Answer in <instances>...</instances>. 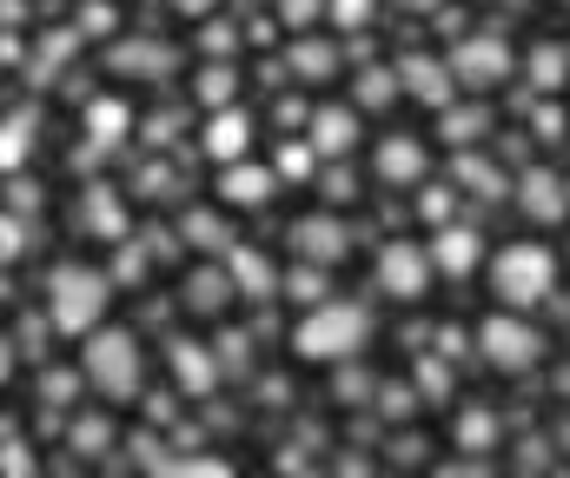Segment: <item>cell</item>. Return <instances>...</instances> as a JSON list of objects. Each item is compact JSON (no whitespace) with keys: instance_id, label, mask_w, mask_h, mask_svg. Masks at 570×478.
Listing matches in <instances>:
<instances>
[{"instance_id":"obj_43","label":"cell","mask_w":570,"mask_h":478,"mask_svg":"<svg viewBox=\"0 0 570 478\" xmlns=\"http://www.w3.org/2000/svg\"><path fill=\"white\" fill-rule=\"evenodd\" d=\"M379 412L385 419H412L419 412V386H379Z\"/></svg>"},{"instance_id":"obj_7","label":"cell","mask_w":570,"mask_h":478,"mask_svg":"<svg viewBox=\"0 0 570 478\" xmlns=\"http://www.w3.org/2000/svg\"><path fill=\"white\" fill-rule=\"evenodd\" d=\"M431 280H438V260H431V246L419 240H385L379 246V293H392V300H425Z\"/></svg>"},{"instance_id":"obj_26","label":"cell","mask_w":570,"mask_h":478,"mask_svg":"<svg viewBox=\"0 0 570 478\" xmlns=\"http://www.w3.org/2000/svg\"><path fill=\"white\" fill-rule=\"evenodd\" d=\"M193 100L213 114V107H233L239 100V60H206L199 74H193Z\"/></svg>"},{"instance_id":"obj_44","label":"cell","mask_w":570,"mask_h":478,"mask_svg":"<svg viewBox=\"0 0 570 478\" xmlns=\"http://www.w3.org/2000/svg\"><path fill=\"white\" fill-rule=\"evenodd\" d=\"M134 193H140V199H166V193H173V166H166V159H153V166H140Z\"/></svg>"},{"instance_id":"obj_31","label":"cell","mask_w":570,"mask_h":478,"mask_svg":"<svg viewBox=\"0 0 570 478\" xmlns=\"http://www.w3.org/2000/svg\"><path fill=\"white\" fill-rule=\"evenodd\" d=\"M114 67H120V74H153V80H166V74H173V47H159V40H127V47H114Z\"/></svg>"},{"instance_id":"obj_16","label":"cell","mask_w":570,"mask_h":478,"mask_svg":"<svg viewBox=\"0 0 570 478\" xmlns=\"http://www.w3.org/2000/svg\"><path fill=\"white\" fill-rule=\"evenodd\" d=\"M226 300H239V280H233V266H226V260H219V266H213V260H206V266H193V273H186V286H179V306H186L193 319H219V313H226Z\"/></svg>"},{"instance_id":"obj_6","label":"cell","mask_w":570,"mask_h":478,"mask_svg":"<svg viewBox=\"0 0 570 478\" xmlns=\"http://www.w3.org/2000/svg\"><path fill=\"white\" fill-rule=\"evenodd\" d=\"M451 74H458V87L491 94L498 80L518 74V53H511L504 33H458V40H451Z\"/></svg>"},{"instance_id":"obj_53","label":"cell","mask_w":570,"mask_h":478,"mask_svg":"<svg viewBox=\"0 0 570 478\" xmlns=\"http://www.w3.org/2000/svg\"><path fill=\"white\" fill-rule=\"evenodd\" d=\"M7 206H27V213H33V206H40V186H33V179H20V173H13V193H7Z\"/></svg>"},{"instance_id":"obj_52","label":"cell","mask_w":570,"mask_h":478,"mask_svg":"<svg viewBox=\"0 0 570 478\" xmlns=\"http://www.w3.org/2000/svg\"><path fill=\"white\" fill-rule=\"evenodd\" d=\"M173 127H179V114H153V120H146V140H153V147H166V140H173Z\"/></svg>"},{"instance_id":"obj_34","label":"cell","mask_w":570,"mask_h":478,"mask_svg":"<svg viewBox=\"0 0 570 478\" xmlns=\"http://www.w3.org/2000/svg\"><path fill=\"white\" fill-rule=\"evenodd\" d=\"M318 199H325V206H352V199H358V173L338 166V159H325V166H318Z\"/></svg>"},{"instance_id":"obj_2","label":"cell","mask_w":570,"mask_h":478,"mask_svg":"<svg viewBox=\"0 0 570 478\" xmlns=\"http://www.w3.org/2000/svg\"><path fill=\"white\" fill-rule=\"evenodd\" d=\"M365 339H372V313L358 300H318V306H305V319L292 325V359L338 365V359H358Z\"/></svg>"},{"instance_id":"obj_33","label":"cell","mask_w":570,"mask_h":478,"mask_svg":"<svg viewBox=\"0 0 570 478\" xmlns=\"http://www.w3.org/2000/svg\"><path fill=\"white\" fill-rule=\"evenodd\" d=\"M273 166H279V179H292V186H298V179H318L325 154H318L312 140H285L279 154H273Z\"/></svg>"},{"instance_id":"obj_35","label":"cell","mask_w":570,"mask_h":478,"mask_svg":"<svg viewBox=\"0 0 570 478\" xmlns=\"http://www.w3.org/2000/svg\"><path fill=\"white\" fill-rule=\"evenodd\" d=\"M325 20H332L338 33H372V20H379V0H325Z\"/></svg>"},{"instance_id":"obj_46","label":"cell","mask_w":570,"mask_h":478,"mask_svg":"<svg viewBox=\"0 0 570 478\" xmlns=\"http://www.w3.org/2000/svg\"><path fill=\"white\" fill-rule=\"evenodd\" d=\"M0 466H7V478L33 472V446L20 439V426H13V419H7V459H0Z\"/></svg>"},{"instance_id":"obj_18","label":"cell","mask_w":570,"mask_h":478,"mask_svg":"<svg viewBox=\"0 0 570 478\" xmlns=\"http://www.w3.org/2000/svg\"><path fill=\"white\" fill-rule=\"evenodd\" d=\"M226 213H233L226 199H219V206H186V213H179V240H186L193 253H206V260H226V253L239 246V233L226 226Z\"/></svg>"},{"instance_id":"obj_17","label":"cell","mask_w":570,"mask_h":478,"mask_svg":"<svg viewBox=\"0 0 570 478\" xmlns=\"http://www.w3.org/2000/svg\"><path fill=\"white\" fill-rule=\"evenodd\" d=\"M73 226L80 233H100V240H127V206H120V186H107V179H87L80 186V206H73Z\"/></svg>"},{"instance_id":"obj_12","label":"cell","mask_w":570,"mask_h":478,"mask_svg":"<svg viewBox=\"0 0 570 478\" xmlns=\"http://www.w3.org/2000/svg\"><path fill=\"white\" fill-rule=\"evenodd\" d=\"M511 199H518L524 220H538V226H564L570 220V179H558L551 166H524Z\"/></svg>"},{"instance_id":"obj_47","label":"cell","mask_w":570,"mask_h":478,"mask_svg":"<svg viewBox=\"0 0 570 478\" xmlns=\"http://www.w3.org/2000/svg\"><path fill=\"white\" fill-rule=\"evenodd\" d=\"M166 472L173 478H226L233 466L226 459H166Z\"/></svg>"},{"instance_id":"obj_51","label":"cell","mask_w":570,"mask_h":478,"mask_svg":"<svg viewBox=\"0 0 570 478\" xmlns=\"http://www.w3.org/2000/svg\"><path fill=\"white\" fill-rule=\"evenodd\" d=\"M464 27H471V20H464V7H438V33H444V40H458Z\"/></svg>"},{"instance_id":"obj_5","label":"cell","mask_w":570,"mask_h":478,"mask_svg":"<svg viewBox=\"0 0 570 478\" xmlns=\"http://www.w3.org/2000/svg\"><path fill=\"white\" fill-rule=\"evenodd\" d=\"M478 359L491 372H504V379H524V372L544 365V332L518 313V306H498V313L478 319Z\"/></svg>"},{"instance_id":"obj_20","label":"cell","mask_w":570,"mask_h":478,"mask_svg":"<svg viewBox=\"0 0 570 478\" xmlns=\"http://www.w3.org/2000/svg\"><path fill=\"white\" fill-rule=\"evenodd\" d=\"M338 67H345V53H338L332 40H318V33H292V40H285V74H292V80L325 87Z\"/></svg>"},{"instance_id":"obj_41","label":"cell","mask_w":570,"mask_h":478,"mask_svg":"<svg viewBox=\"0 0 570 478\" xmlns=\"http://www.w3.org/2000/svg\"><path fill=\"white\" fill-rule=\"evenodd\" d=\"M365 392H379V379L358 372L352 359H338V399H345V406H365Z\"/></svg>"},{"instance_id":"obj_28","label":"cell","mask_w":570,"mask_h":478,"mask_svg":"<svg viewBox=\"0 0 570 478\" xmlns=\"http://www.w3.org/2000/svg\"><path fill=\"white\" fill-rule=\"evenodd\" d=\"M80 392H94L87 365H47V372H40V406H53V412H73V406H80Z\"/></svg>"},{"instance_id":"obj_8","label":"cell","mask_w":570,"mask_h":478,"mask_svg":"<svg viewBox=\"0 0 570 478\" xmlns=\"http://www.w3.org/2000/svg\"><path fill=\"white\" fill-rule=\"evenodd\" d=\"M285 246H292V260H318V266H338V260H352V226L325 206V213H298L292 226H285Z\"/></svg>"},{"instance_id":"obj_9","label":"cell","mask_w":570,"mask_h":478,"mask_svg":"<svg viewBox=\"0 0 570 478\" xmlns=\"http://www.w3.org/2000/svg\"><path fill=\"white\" fill-rule=\"evenodd\" d=\"M253 140H259V120L233 100V107H213V114H206L199 154L213 159V166H233V159H253Z\"/></svg>"},{"instance_id":"obj_40","label":"cell","mask_w":570,"mask_h":478,"mask_svg":"<svg viewBox=\"0 0 570 478\" xmlns=\"http://www.w3.org/2000/svg\"><path fill=\"white\" fill-rule=\"evenodd\" d=\"M419 213H425L431 226H444V220L458 213V179H451V186H425V193H419Z\"/></svg>"},{"instance_id":"obj_27","label":"cell","mask_w":570,"mask_h":478,"mask_svg":"<svg viewBox=\"0 0 570 478\" xmlns=\"http://www.w3.org/2000/svg\"><path fill=\"white\" fill-rule=\"evenodd\" d=\"M33 147H40V114H33V107H13L7 127H0V166L20 173V159L33 154Z\"/></svg>"},{"instance_id":"obj_39","label":"cell","mask_w":570,"mask_h":478,"mask_svg":"<svg viewBox=\"0 0 570 478\" xmlns=\"http://www.w3.org/2000/svg\"><path fill=\"white\" fill-rule=\"evenodd\" d=\"M273 7H279V20L292 33H312V27L325 20V0H273Z\"/></svg>"},{"instance_id":"obj_21","label":"cell","mask_w":570,"mask_h":478,"mask_svg":"<svg viewBox=\"0 0 570 478\" xmlns=\"http://www.w3.org/2000/svg\"><path fill=\"white\" fill-rule=\"evenodd\" d=\"M226 266H233V280H239V300H285V273L259 253V246H233Z\"/></svg>"},{"instance_id":"obj_38","label":"cell","mask_w":570,"mask_h":478,"mask_svg":"<svg viewBox=\"0 0 570 478\" xmlns=\"http://www.w3.org/2000/svg\"><path fill=\"white\" fill-rule=\"evenodd\" d=\"M73 27H80L87 40H114V27H120V13H114V0H80V13H73Z\"/></svg>"},{"instance_id":"obj_4","label":"cell","mask_w":570,"mask_h":478,"mask_svg":"<svg viewBox=\"0 0 570 478\" xmlns=\"http://www.w3.org/2000/svg\"><path fill=\"white\" fill-rule=\"evenodd\" d=\"M551 293H558V253H551L544 240H511L504 253H491V300H498V306L531 313V306H544Z\"/></svg>"},{"instance_id":"obj_45","label":"cell","mask_w":570,"mask_h":478,"mask_svg":"<svg viewBox=\"0 0 570 478\" xmlns=\"http://www.w3.org/2000/svg\"><path fill=\"white\" fill-rule=\"evenodd\" d=\"M564 127H570V114L564 107H531V134L551 147V140H564Z\"/></svg>"},{"instance_id":"obj_22","label":"cell","mask_w":570,"mask_h":478,"mask_svg":"<svg viewBox=\"0 0 570 478\" xmlns=\"http://www.w3.org/2000/svg\"><path fill=\"white\" fill-rule=\"evenodd\" d=\"M451 179H458L464 193H478V199H504V193H518V179H511L498 159L471 154V147H458V159H451Z\"/></svg>"},{"instance_id":"obj_29","label":"cell","mask_w":570,"mask_h":478,"mask_svg":"<svg viewBox=\"0 0 570 478\" xmlns=\"http://www.w3.org/2000/svg\"><path fill=\"white\" fill-rule=\"evenodd\" d=\"M399 94H405V80H399V60H392V67H358V80H352V100H358L365 114L392 107Z\"/></svg>"},{"instance_id":"obj_48","label":"cell","mask_w":570,"mask_h":478,"mask_svg":"<svg viewBox=\"0 0 570 478\" xmlns=\"http://www.w3.org/2000/svg\"><path fill=\"white\" fill-rule=\"evenodd\" d=\"M273 120H279L285 134H292V127H305V120H312V107H305V100H292V94H285L279 107H273Z\"/></svg>"},{"instance_id":"obj_24","label":"cell","mask_w":570,"mask_h":478,"mask_svg":"<svg viewBox=\"0 0 570 478\" xmlns=\"http://www.w3.org/2000/svg\"><path fill=\"white\" fill-rule=\"evenodd\" d=\"M451 446H458V452H498V446H504V419H498L484 399H471V406L451 419Z\"/></svg>"},{"instance_id":"obj_55","label":"cell","mask_w":570,"mask_h":478,"mask_svg":"<svg viewBox=\"0 0 570 478\" xmlns=\"http://www.w3.org/2000/svg\"><path fill=\"white\" fill-rule=\"evenodd\" d=\"M399 7H412V13H438V0H399Z\"/></svg>"},{"instance_id":"obj_10","label":"cell","mask_w":570,"mask_h":478,"mask_svg":"<svg viewBox=\"0 0 570 478\" xmlns=\"http://www.w3.org/2000/svg\"><path fill=\"white\" fill-rule=\"evenodd\" d=\"M399 80H405V100H419V107H431V114H444L451 94H458L451 53H444V60H438V53H399Z\"/></svg>"},{"instance_id":"obj_1","label":"cell","mask_w":570,"mask_h":478,"mask_svg":"<svg viewBox=\"0 0 570 478\" xmlns=\"http://www.w3.org/2000/svg\"><path fill=\"white\" fill-rule=\"evenodd\" d=\"M114 286H120L114 273H100V266H87V260H60V266L47 273V319H53V332L87 339L94 325H107Z\"/></svg>"},{"instance_id":"obj_32","label":"cell","mask_w":570,"mask_h":478,"mask_svg":"<svg viewBox=\"0 0 570 478\" xmlns=\"http://www.w3.org/2000/svg\"><path fill=\"white\" fill-rule=\"evenodd\" d=\"M484 127H491V107H444V120H438V134H444L451 147H478Z\"/></svg>"},{"instance_id":"obj_19","label":"cell","mask_w":570,"mask_h":478,"mask_svg":"<svg viewBox=\"0 0 570 478\" xmlns=\"http://www.w3.org/2000/svg\"><path fill=\"white\" fill-rule=\"evenodd\" d=\"M372 173H379V186H425V147L412 134H385L372 154Z\"/></svg>"},{"instance_id":"obj_3","label":"cell","mask_w":570,"mask_h":478,"mask_svg":"<svg viewBox=\"0 0 570 478\" xmlns=\"http://www.w3.org/2000/svg\"><path fill=\"white\" fill-rule=\"evenodd\" d=\"M80 365H87V379H94V392H100L107 406L140 399V386H146L140 332H127V325H94V332L80 339Z\"/></svg>"},{"instance_id":"obj_50","label":"cell","mask_w":570,"mask_h":478,"mask_svg":"<svg viewBox=\"0 0 570 478\" xmlns=\"http://www.w3.org/2000/svg\"><path fill=\"white\" fill-rule=\"evenodd\" d=\"M219 365H226V372H233V365L246 372V332H226V339H219Z\"/></svg>"},{"instance_id":"obj_37","label":"cell","mask_w":570,"mask_h":478,"mask_svg":"<svg viewBox=\"0 0 570 478\" xmlns=\"http://www.w3.org/2000/svg\"><path fill=\"white\" fill-rule=\"evenodd\" d=\"M67 446H73V452H87V459H100V452L114 446V426L87 412V419H73V432H67Z\"/></svg>"},{"instance_id":"obj_36","label":"cell","mask_w":570,"mask_h":478,"mask_svg":"<svg viewBox=\"0 0 570 478\" xmlns=\"http://www.w3.org/2000/svg\"><path fill=\"white\" fill-rule=\"evenodd\" d=\"M199 47H206V60H239L246 33H239L233 20H206V27H199Z\"/></svg>"},{"instance_id":"obj_13","label":"cell","mask_w":570,"mask_h":478,"mask_svg":"<svg viewBox=\"0 0 570 478\" xmlns=\"http://www.w3.org/2000/svg\"><path fill=\"white\" fill-rule=\"evenodd\" d=\"M279 166H259V159H233V166H219V199L233 206V213H259V206H273V193H279Z\"/></svg>"},{"instance_id":"obj_49","label":"cell","mask_w":570,"mask_h":478,"mask_svg":"<svg viewBox=\"0 0 570 478\" xmlns=\"http://www.w3.org/2000/svg\"><path fill=\"white\" fill-rule=\"evenodd\" d=\"M419 392H425V399H444V392H451V372H444V365H419Z\"/></svg>"},{"instance_id":"obj_15","label":"cell","mask_w":570,"mask_h":478,"mask_svg":"<svg viewBox=\"0 0 570 478\" xmlns=\"http://www.w3.org/2000/svg\"><path fill=\"white\" fill-rule=\"evenodd\" d=\"M358 127H365V107H338V100H325V107H312L305 140H312L325 159H345L352 147H358Z\"/></svg>"},{"instance_id":"obj_25","label":"cell","mask_w":570,"mask_h":478,"mask_svg":"<svg viewBox=\"0 0 570 478\" xmlns=\"http://www.w3.org/2000/svg\"><path fill=\"white\" fill-rule=\"evenodd\" d=\"M524 80H531V94H558V87L570 80V47L538 40V47L524 53Z\"/></svg>"},{"instance_id":"obj_23","label":"cell","mask_w":570,"mask_h":478,"mask_svg":"<svg viewBox=\"0 0 570 478\" xmlns=\"http://www.w3.org/2000/svg\"><path fill=\"white\" fill-rule=\"evenodd\" d=\"M80 127H87V140L100 147V154H114V147H127V134H134V107L127 100H87V114H80Z\"/></svg>"},{"instance_id":"obj_14","label":"cell","mask_w":570,"mask_h":478,"mask_svg":"<svg viewBox=\"0 0 570 478\" xmlns=\"http://www.w3.org/2000/svg\"><path fill=\"white\" fill-rule=\"evenodd\" d=\"M431 260H438L444 280H464V273L484 266V233L464 226V220H444V226H431Z\"/></svg>"},{"instance_id":"obj_42","label":"cell","mask_w":570,"mask_h":478,"mask_svg":"<svg viewBox=\"0 0 570 478\" xmlns=\"http://www.w3.org/2000/svg\"><path fill=\"white\" fill-rule=\"evenodd\" d=\"M146 253H153V246H140V240H120V260H114V280H120V286H127V280L140 286V280H146Z\"/></svg>"},{"instance_id":"obj_11","label":"cell","mask_w":570,"mask_h":478,"mask_svg":"<svg viewBox=\"0 0 570 478\" xmlns=\"http://www.w3.org/2000/svg\"><path fill=\"white\" fill-rule=\"evenodd\" d=\"M166 372H173V386L186 392V399H213V386H219V359H213V345H199V339H166Z\"/></svg>"},{"instance_id":"obj_30","label":"cell","mask_w":570,"mask_h":478,"mask_svg":"<svg viewBox=\"0 0 570 478\" xmlns=\"http://www.w3.org/2000/svg\"><path fill=\"white\" fill-rule=\"evenodd\" d=\"M285 300H292V306H318V300H332V266H318V260H292V273H285Z\"/></svg>"},{"instance_id":"obj_54","label":"cell","mask_w":570,"mask_h":478,"mask_svg":"<svg viewBox=\"0 0 570 478\" xmlns=\"http://www.w3.org/2000/svg\"><path fill=\"white\" fill-rule=\"evenodd\" d=\"M166 7L186 13V20H206V13H213V0H166Z\"/></svg>"}]
</instances>
